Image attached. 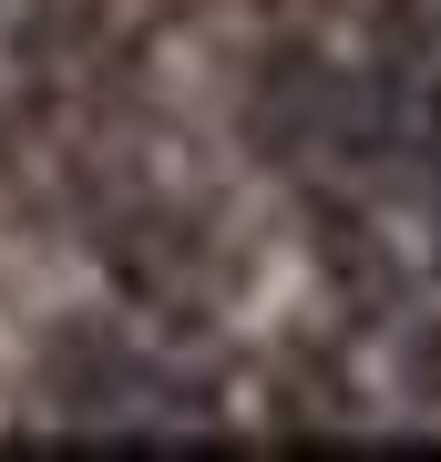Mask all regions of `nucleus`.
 <instances>
[{
    "instance_id": "f257e3e1",
    "label": "nucleus",
    "mask_w": 441,
    "mask_h": 462,
    "mask_svg": "<svg viewBox=\"0 0 441 462\" xmlns=\"http://www.w3.org/2000/svg\"><path fill=\"white\" fill-rule=\"evenodd\" d=\"M103 267H114V288L133 309H154V319L206 309V236H196V216H175V206H124L114 226H103Z\"/></svg>"
}]
</instances>
